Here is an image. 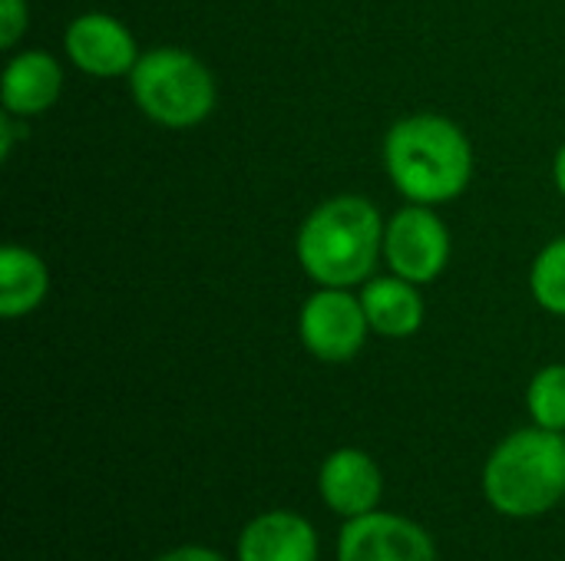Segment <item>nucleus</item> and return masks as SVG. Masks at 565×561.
Instances as JSON below:
<instances>
[{
	"label": "nucleus",
	"mask_w": 565,
	"mask_h": 561,
	"mask_svg": "<svg viewBox=\"0 0 565 561\" xmlns=\"http://www.w3.org/2000/svg\"><path fill=\"white\" fill-rule=\"evenodd\" d=\"M526 407L536 427L543 430H565V364L543 367L526 390Z\"/></svg>",
	"instance_id": "nucleus-15"
},
{
	"label": "nucleus",
	"mask_w": 565,
	"mask_h": 561,
	"mask_svg": "<svg viewBox=\"0 0 565 561\" xmlns=\"http://www.w3.org/2000/svg\"><path fill=\"white\" fill-rule=\"evenodd\" d=\"M490 506L510 519L550 513L565 496V436L556 430H516L507 436L483 470Z\"/></svg>",
	"instance_id": "nucleus-3"
},
{
	"label": "nucleus",
	"mask_w": 565,
	"mask_h": 561,
	"mask_svg": "<svg viewBox=\"0 0 565 561\" xmlns=\"http://www.w3.org/2000/svg\"><path fill=\"white\" fill-rule=\"evenodd\" d=\"M553 179H556V188L565 195V145L556 152V162H553Z\"/></svg>",
	"instance_id": "nucleus-18"
},
{
	"label": "nucleus",
	"mask_w": 565,
	"mask_h": 561,
	"mask_svg": "<svg viewBox=\"0 0 565 561\" xmlns=\"http://www.w3.org/2000/svg\"><path fill=\"white\" fill-rule=\"evenodd\" d=\"M295 251L298 265L318 288L364 284L384 255L381 212L361 195L328 198L305 218Z\"/></svg>",
	"instance_id": "nucleus-2"
},
{
	"label": "nucleus",
	"mask_w": 565,
	"mask_h": 561,
	"mask_svg": "<svg viewBox=\"0 0 565 561\" xmlns=\"http://www.w3.org/2000/svg\"><path fill=\"white\" fill-rule=\"evenodd\" d=\"M238 561H318V532L298 513H265L245 526Z\"/></svg>",
	"instance_id": "nucleus-11"
},
{
	"label": "nucleus",
	"mask_w": 565,
	"mask_h": 561,
	"mask_svg": "<svg viewBox=\"0 0 565 561\" xmlns=\"http://www.w3.org/2000/svg\"><path fill=\"white\" fill-rule=\"evenodd\" d=\"M63 50L76 69L96 79L129 76L142 56L129 26L109 13H79L63 33Z\"/></svg>",
	"instance_id": "nucleus-8"
},
{
	"label": "nucleus",
	"mask_w": 565,
	"mask_h": 561,
	"mask_svg": "<svg viewBox=\"0 0 565 561\" xmlns=\"http://www.w3.org/2000/svg\"><path fill=\"white\" fill-rule=\"evenodd\" d=\"M361 304L367 314V324L381 337H414L424 327V298L414 281L401 274L371 278L361 288Z\"/></svg>",
	"instance_id": "nucleus-12"
},
{
	"label": "nucleus",
	"mask_w": 565,
	"mask_h": 561,
	"mask_svg": "<svg viewBox=\"0 0 565 561\" xmlns=\"http://www.w3.org/2000/svg\"><path fill=\"white\" fill-rule=\"evenodd\" d=\"M26 0H0V46L13 50L26 30Z\"/></svg>",
	"instance_id": "nucleus-16"
},
{
	"label": "nucleus",
	"mask_w": 565,
	"mask_h": 561,
	"mask_svg": "<svg viewBox=\"0 0 565 561\" xmlns=\"http://www.w3.org/2000/svg\"><path fill=\"white\" fill-rule=\"evenodd\" d=\"M367 314L361 304V294H351V288H318L298 317L301 344L311 357L324 364H344L361 354L367 341Z\"/></svg>",
	"instance_id": "nucleus-6"
},
{
	"label": "nucleus",
	"mask_w": 565,
	"mask_h": 561,
	"mask_svg": "<svg viewBox=\"0 0 565 561\" xmlns=\"http://www.w3.org/2000/svg\"><path fill=\"white\" fill-rule=\"evenodd\" d=\"M50 291V271L43 258L23 245H7L0 251V314L7 321L23 317L43 304Z\"/></svg>",
	"instance_id": "nucleus-13"
},
{
	"label": "nucleus",
	"mask_w": 565,
	"mask_h": 561,
	"mask_svg": "<svg viewBox=\"0 0 565 561\" xmlns=\"http://www.w3.org/2000/svg\"><path fill=\"white\" fill-rule=\"evenodd\" d=\"M338 561H437L434 539L411 519L364 513L338 536Z\"/></svg>",
	"instance_id": "nucleus-7"
},
{
	"label": "nucleus",
	"mask_w": 565,
	"mask_h": 561,
	"mask_svg": "<svg viewBox=\"0 0 565 561\" xmlns=\"http://www.w3.org/2000/svg\"><path fill=\"white\" fill-rule=\"evenodd\" d=\"M530 291L543 311L565 317V235L536 255L530 268Z\"/></svg>",
	"instance_id": "nucleus-14"
},
{
	"label": "nucleus",
	"mask_w": 565,
	"mask_h": 561,
	"mask_svg": "<svg viewBox=\"0 0 565 561\" xmlns=\"http://www.w3.org/2000/svg\"><path fill=\"white\" fill-rule=\"evenodd\" d=\"M159 561H225L218 552L212 549H202V546H185V549H175L169 555H162Z\"/></svg>",
	"instance_id": "nucleus-17"
},
{
	"label": "nucleus",
	"mask_w": 565,
	"mask_h": 561,
	"mask_svg": "<svg viewBox=\"0 0 565 561\" xmlns=\"http://www.w3.org/2000/svg\"><path fill=\"white\" fill-rule=\"evenodd\" d=\"M126 79L142 116L166 129H192L205 122L218 99L212 69L179 46H156L142 53Z\"/></svg>",
	"instance_id": "nucleus-4"
},
{
	"label": "nucleus",
	"mask_w": 565,
	"mask_h": 561,
	"mask_svg": "<svg viewBox=\"0 0 565 561\" xmlns=\"http://www.w3.org/2000/svg\"><path fill=\"white\" fill-rule=\"evenodd\" d=\"M318 489L328 509H334L344 519H358L377 509L384 479L377 463L364 450H334L321 463Z\"/></svg>",
	"instance_id": "nucleus-9"
},
{
	"label": "nucleus",
	"mask_w": 565,
	"mask_h": 561,
	"mask_svg": "<svg viewBox=\"0 0 565 561\" xmlns=\"http://www.w3.org/2000/svg\"><path fill=\"white\" fill-rule=\"evenodd\" d=\"M384 169L407 202L444 205L470 188L473 145L447 116L417 112L387 129Z\"/></svg>",
	"instance_id": "nucleus-1"
},
{
	"label": "nucleus",
	"mask_w": 565,
	"mask_h": 561,
	"mask_svg": "<svg viewBox=\"0 0 565 561\" xmlns=\"http://www.w3.org/2000/svg\"><path fill=\"white\" fill-rule=\"evenodd\" d=\"M384 261L394 274L414 284H430L447 271L450 228L434 205L411 202L384 225Z\"/></svg>",
	"instance_id": "nucleus-5"
},
{
	"label": "nucleus",
	"mask_w": 565,
	"mask_h": 561,
	"mask_svg": "<svg viewBox=\"0 0 565 561\" xmlns=\"http://www.w3.org/2000/svg\"><path fill=\"white\" fill-rule=\"evenodd\" d=\"M63 89V69L46 50H23L3 66L0 99L3 112L17 119L43 116Z\"/></svg>",
	"instance_id": "nucleus-10"
}]
</instances>
